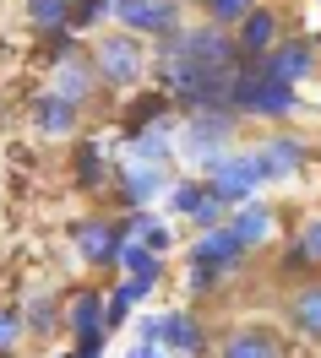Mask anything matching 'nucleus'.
<instances>
[{
	"label": "nucleus",
	"instance_id": "nucleus-21",
	"mask_svg": "<svg viewBox=\"0 0 321 358\" xmlns=\"http://www.w3.org/2000/svg\"><path fill=\"white\" fill-rule=\"evenodd\" d=\"M71 174H76V185L82 190H104L109 185V157H104V147L93 141V136H76V157H71Z\"/></svg>",
	"mask_w": 321,
	"mask_h": 358
},
{
	"label": "nucleus",
	"instance_id": "nucleus-1",
	"mask_svg": "<svg viewBox=\"0 0 321 358\" xmlns=\"http://www.w3.org/2000/svg\"><path fill=\"white\" fill-rule=\"evenodd\" d=\"M229 103L240 120H289L299 114V98L289 82H273L267 71H261V55H245L240 66H234V87H229Z\"/></svg>",
	"mask_w": 321,
	"mask_h": 358
},
{
	"label": "nucleus",
	"instance_id": "nucleus-13",
	"mask_svg": "<svg viewBox=\"0 0 321 358\" xmlns=\"http://www.w3.org/2000/svg\"><path fill=\"white\" fill-rule=\"evenodd\" d=\"M224 228H229V234H234V239H240L245 250H256V245H267V239L278 234V212H273L267 201H261V196H251V201L229 206Z\"/></svg>",
	"mask_w": 321,
	"mask_h": 358
},
{
	"label": "nucleus",
	"instance_id": "nucleus-8",
	"mask_svg": "<svg viewBox=\"0 0 321 358\" xmlns=\"http://www.w3.org/2000/svg\"><path fill=\"white\" fill-rule=\"evenodd\" d=\"M245 255H251V250L218 223V228H202V234H196V245H191V266H207V271H218V277H234V271L245 266Z\"/></svg>",
	"mask_w": 321,
	"mask_h": 358
},
{
	"label": "nucleus",
	"instance_id": "nucleus-18",
	"mask_svg": "<svg viewBox=\"0 0 321 358\" xmlns=\"http://www.w3.org/2000/svg\"><path fill=\"white\" fill-rule=\"evenodd\" d=\"M115 266H120V277H131L142 293H153L163 282V255H153L147 245H137V239H120V250H115Z\"/></svg>",
	"mask_w": 321,
	"mask_h": 358
},
{
	"label": "nucleus",
	"instance_id": "nucleus-24",
	"mask_svg": "<svg viewBox=\"0 0 321 358\" xmlns=\"http://www.w3.org/2000/svg\"><path fill=\"white\" fill-rule=\"evenodd\" d=\"M71 17V0H27V27L44 38V33H55V27H66Z\"/></svg>",
	"mask_w": 321,
	"mask_h": 358
},
{
	"label": "nucleus",
	"instance_id": "nucleus-14",
	"mask_svg": "<svg viewBox=\"0 0 321 358\" xmlns=\"http://www.w3.org/2000/svg\"><path fill=\"white\" fill-rule=\"evenodd\" d=\"M229 38H234V49H240V60H245V55H267V49L283 38V22H278V11H267V6H251V11L229 27Z\"/></svg>",
	"mask_w": 321,
	"mask_h": 358
},
{
	"label": "nucleus",
	"instance_id": "nucleus-16",
	"mask_svg": "<svg viewBox=\"0 0 321 358\" xmlns=\"http://www.w3.org/2000/svg\"><path fill=\"white\" fill-rule=\"evenodd\" d=\"M218 358H289V353H283V336L267 326H234L218 342Z\"/></svg>",
	"mask_w": 321,
	"mask_h": 358
},
{
	"label": "nucleus",
	"instance_id": "nucleus-30",
	"mask_svg": "<svg viewBox=\"0 0 321 358\" xmlns=\"http://www.w3.org/2000/svg\"><path fill=\"white\" fill-rule=\"evenodd\" d=\"M82 49V38L71 33V27H55V33H44V55L49 60H66V55H76Z\"/></svg>",
	"mask_w": 321,
	"mask_h": 358
},
{
	"label": "nucleus",
	"instance_id": "nucleus-12",
	"mask_svg": "<svg viewBox=\"0 0 321 358\" xmlns=\"http://www.w3.org/2000/svg\"><path fill=\"white\" fill-rule=\"evenodd\" d=\"M251 152H256V163H261V179H267V185H273V179H294L299 169H305V157H310L299 136H261Z\"/></svg>",
	"mask_w": 321,
	"mask_h": 358
},
{
	"label": "nucleus",
	"instance_id": "nucleus-19",
	"mask_svg": "<svg viewBox=\"0 0 321 358\" xmlns=\"http://www.w3.org/2000/svg\"><path fill=\"white\" fill-rule=\"evenodd\" d=\"M283 315H289V326H294L305 342H321V282H299V288H289Z\"/></svg>",
	"mask_w": 321,
	"mask_h": 358
},
{
	"label": "nucleus",
	"instance_id": "nucleus-37",
	"mask_svg": "<svg viewBox=\"0 0 321 358\" xmlns=\"http://www.w3.org/2000/svg\"><path fill=\"white\" fill-rule=\"evenodd\" d=\"M55 358H71V353H55Z\"/></svg>",
	"mask_w": 321,
	"mask_h": 358
},
{
	"label": "nucleus",
	"instance_id": "nucleus-33",
	"mask_svg": "<svg viewBox=\"0 0 321 358\" xmlns=\"http://www.w3.org/2000/svg\"><path fill=\"white\" fill-rule=\"evenodd\" d=\"M218 282H224L218 271H207V266H191V293H212Z\"/></svg>",
	"mask_w": 321,
	"mask_h": 358
},
{
	"label": "nucleus",
	"instance_id": "nucleus-10",
	"mask_svg": "<svg viewBox=\"0 0 321 358\" xmlns=\"http://www.w3.org/2000/svg\"><path fill=\"white\" fill-rule=\"evenodd\" d=\"M261 71H267L273 82L299 87V82L316 76V44H310V38H278V44L261 55Z\"/></svg>",
	"mask_w": 321,
	"mask_h": 358
},
{
	"label": "nucleus",
	"instance_id": "nucleus-28",
	"mask_svg": "<svg viewBox=\"0 0 321 358\" xmlns=\"http://www.w3.org/2000/svg\"><path fill=\"white\" fill-rule=\"evenodd\" d=\"M185 217H191V223H196V228H218V223H224V217H229V206L218 201V196H207V185H202V196H196V206H191Z\"/></svg>",
	"mask_w": 321,
	"mask_h": 358
},
{
	"label": "nucleus",
	"instance_id": "nucleus-27",
	"mask_svg": "<svg viewBox=\"0 0 321 358\" xmlns=\"http://www.w3.org/2000/svg\"><path fill=\"white\" fill-rule=\"evenodd\" d=\"M196 196H202V179H175V185L163 190V206H169V217H185V212L196 206Z\"/></svg>",
	"mask_w": 321,
	"mask_h": 358
},
{
	"label": "nucleus",
	"instance_id": "nucleus-35",
	"mask_svg": "<svg viewBox=\"0 0 321 358\" xmlns=\"http://www.w3.org/2000/svg\"><path fill=\"white\" fill-rule=\"evenodd\" d=\"M120 358H163V353H158V348H147V342H137V348H125Z\"/></svg>",
	"mask_w": 321,
	"mask_h": 358
},
{
	"label": "nucleus",
	"instance_id": "nucleus-36",
	"mask_svg": "<svg viewBox=\"0 0 321 358\" xmlns=\"http://www.w3.org/2000/svg\"><path fill=\"white\" fill-rule=\"evenodd\" d=\"M310 44H316V49H321V33H316V38H310Z\"/></svg>",
	"mask_w": 321,
	"mask_h": 358
},
{
	"label": "nucleus",
	"instance_id": "nucleus-11",
	"mask_svg": "<svg viewBox=\"0 0 321 358\" xmlns=\"http://www.w3.org/2000/svg\"><path fill=\"white\" fill-rule=\"evenodd\" d=\"M27 120H33V136H49V141H66V136H76V125H82V109L76 103H66L60 92H33V103H27Z\"/></svg>",
	"mask_w": 321,
	"mask_h": 358
},
{
	"label": "nucleus",
	"instance_id": "nucleus-5",
	"mask_svg": "<svg viewBox=\"0 0 321 358\" xmlns=\"http://www.w3.org/2000/svg\"><path fill=\"white\" fill-rule=\"evenodd\" d=\"M109 22H120V33H137V38H169L185 17L180 0H109Z\"/></svg>",
	"mask_w": 321,
	"mask_h": 358
},
{
	"label": "nucleus",
	"instance_id": "nucleus-20",
	"mask_svg": "<svg viewBox=\"0 0 321 358\" xmlns=\"http://www.w3.org/2000/svg\"><path fill=\"white\" fill-rule=\"evenodd\" d=\"M66 331L71 336H109L104 331V293L98 288H76L66 299Z\"/></svg>",
	"mask_w": 321,
	"mask_h": 358
},
{
	"label": "nucleus",
	"instance_id": "nucleus-34",
	"mask_svg": "<svg viewBox=\"0 0 321 358\" xmlns=\"http://www.w3.org/2000/svg\"><path fill=\"white\" fill-rule=\"evenodd\" d=\"M137 342L158 348V315H142V320H137Z\"/></svg>",
	"mask_w": 321,
	"mask_h": 358
},
{
	"label": "nucleus",
	"instance_id": "nucleus-31",
	"mask_svg": "<svg viewBox=\"0 0 321 358\" xmlns=\"http://www.w3.org/2000/svg\"><path fill=\"white\" fill-rule=\"evenodd\" d=\"M294 239H299V250L310 255V266H321V212L299 223V234H294Z\"/></svg>",
	"mask_w": 321,
	"mask_h": 358
},
{
	"label": "nucleus",
	"instance_id": "nucleus-7",
	"mask_svg": "<svg viewBox=\"0 0 321 358\" xmlns=\"http://www.w3.org/2000/svg\"><path fill=\"white\" fill-rule=\"evenodd\" d=\"M49 92H60L66 103H76V109H88L93 98H98V76H93V60L88 49H76V55H66V60H49Z\"/></svg>",
	"mask_w": 321,
	"mask_h": 358
},
{
	"label": "nucleus",
	"instance_id": "nucleus-32",
	"mask_svg": "<svg viewBox=\"0 0 321 358\" xmlns=\"http://www.w3.org/2000/svg\"><path fill=\"white\" fill-rule=\"evenodd\" d=\"M305 271H310V255L299 250V239H289L283 245V277H305Z\"/></svg>",
	"mask_w": 321,
	"mask_h": 358
},
{
	"label": "nucleus",
	"instance_id": "nucleus-2",
	"mask_svg": "<svg viewBox=\"0 0 321 358\" xmlns=\"http://www.w3.org/2000/svg\"><path fill=\"white\" fill-rule=\"evenodd\" d=\"M234 136H240V114L234 109L180 114V125H175V157H185L196 174H207L224 152H234Z\"/></svg>",
	"mask_w": 321,
	"mask_h": 358
},
{
	"label": "nucleus",
	"instance_id": "nucleus-9",
	"mask_svg": "<svg viewBox=\"0 0 321 358\" xmlns=\"http://www.w3.org/2000/svg\"><path fill=\"white\" fill-rule=\"evenodd\" d=\"M71 245H76V255H82L93 271L115 266L120 223H115V217H76V223H71Z\"/></svg>",
	"mask_w": 321,
	"mask_h": 358
},
{
	"label": "nucleus",
	"instance_id": "nucleus-26",
	"mask_svg": "<svg viewBox=\"0 0 321 358\" xmlns=\"http://www.w3.org/2000/svg\"><path fill=\"white\" fill-rule=\"evenodd\" d=\"M256 0H202V22H212V27H224V33H229L234 22H240V17H245V11H251Z\"/></svg>",
	"mask_w": 321,
	"mask_h": 358
},
{
	"label": "nucleus",
	"instance_id": "nucleus-23",
	"mask_svg": "<svg viewBox=\"0 0 321 358\" xmlns=\"http://www.w3.org/2000/svg\"><path fill=\"white\" fill-rule=\"evenodd\" d=\"M137 299H147V293H142L131 277H120V288L104 293V331H120V326H131V310H137Z\"/></svg>",
	"mask_w": 321,
	"mask_h": 358
},
{
	"label": "nucleus",
	"instance_id": "nucleus-22",
	"mask_svg": "<svg viewBox=\"0 0 321 358\" xmlns=\"http://www.w3.org/2000/svg\"><path fill=\"white\" fill-rule=\"evenodd\" d=\"M60 326H66V304H60L55 293H33V299H27V315H22V331L55 336Z\"/></svg>",
	"mask_w": 321,
	"mask_h": 358
},
{
	"label": "nucleus",
	"instance_id": "nucleus-4",
	"mask_svg": "<svg viewBox=\"0 0 321 358\" xmlns=\"http://www.w3.org/2000/svg\"><path fill=\"white\" fill-rule=\"evenodd\" d=\"M202 185H207V196H218L224 206H240V201H251L267 179H261V163H256L251 147H234L202 174Z\"/></svg>",
	"mask_w": 321,
	"mask_h": 358
},
{
	"label": "nucleus",
	"instance_id": "nucleus-6",
	"mask_svg": "<svg viewBox=\"0 0 321 358\" xmlns=\"http://www.w3.org/2000/svg\"><path fill=\"white\" fill-rule=\"evenodd\" d=\"M109 179H115V201H120V212H147V206L163 201V190H169L163 169H147V163H120Z\"/></svg>",
	"mask_w": 321,
	"mask_h": 358
},
{
	"label": "nucleus",
	"instance_id": "nucleus-29",
	"mask_svg": "<svg viewBox=\"0 0 321 358\" xmlns=\"http://www.w3.org/2000/svg\"><path fill=\"white\" fill-rule=\"evenodd\" d=\"M17 342H22V315L11 310V304H0V358L17 353Z\"/></svg>",
	"mask_w": 321,
	"mask_h": 358
},
{
	"label": "nucleus",
	"instance_id": "nucleus-17",
	"mask_svg": "<svg viewBox=\"0 0 321 358\" xmlns=\"http://www.w3.org/2000/svg\"><path fill=\"white\" fill-rule=\"evenodd\" d=\"M115 223H120V239H137V245H147L153 255H169V250H175V228L163 223L153 206H147V212H120Z\"/></svg>",
	"mask_w": 321,
	"mask_h": 358
},
{
	"label": "nucleus",
	"instance_id": "nucleus-3",
	"mask_svg": "<svg viewBox=\"0 0 321 358\" xmlns=\"http://www.w3.org/2000/svg\"><path fill=\"white\" fill-rule=\"evenodd\" d=\"M88 60H93V76H98L104 92H137L153 76V55L142 49L137 33H104L88 49Z\"/></svg>",
	"mask_w": 321,
	"mask_h": 358
},
{
	"label": "nucleus",
	"instance_id": "nucleus-15",
	"mask_svg": "<svg viewBox=\"0 0 321 358\" xmlns=\"http://www.w3.org/2000/svg\"><path fill=\"white\" fill-rule=\"evenodd\" d=\"M158 342L163 353H185V358H207V331L191 310H163L158 315Z\"/></svg>",
	"mask_w": 321,
	"mask_h": 358
},
{
	"label": "nucleus",
	"instance_id": "nucleus-25",
	"mask_svg": "<svg viewBox=\"0 0 321 358\" xmlns=\"http://www.w3.org/2000/svg\"><path fill=\"white\" fill-rule=\"evenodd\" d=\"M109 22V0H71V17H66V27L82 38V33H93V27H104Z\"/></svg>",
	"mask_w": 321,
	"mask_h": 358
}]
</instances>
